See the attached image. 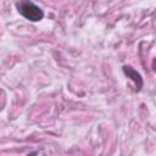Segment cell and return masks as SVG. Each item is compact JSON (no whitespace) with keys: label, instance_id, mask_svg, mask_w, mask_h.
<instances>
[{"label":"cell","instance_id":"obj_1","mask_svg":"<svg viewBox=\"0 0 156 156\" xmlns=\"http://www.w3.org/2000/svg\"><path fill=\"white\" fill-rule=\"evenodd\" d=\"M16 7H17L18 12L28 21L38 22V21L43 20V17H44L43 10L29 0H18L16 2Z\"/></svg>","mask_w":156,"mask_h":156},{"label":"cell","instance_id":"obj_2","mask_svg":"<svg viewBox=\"0 0 156 156\" xmlns=\"http://www.w3.org/2000/svg\"><path fill=\"white\" fill-rule=\"evenodd\" d=\"M123 71H124V73L129 77V78H132L135 83L138 82V84H139V88L141 87V84H143V80H141V77H140V74L135 71V69H133L132 67H129V66H124L123 67Z\"/></svg>","mask_w":156,"mask_h":156}]
</instances>
